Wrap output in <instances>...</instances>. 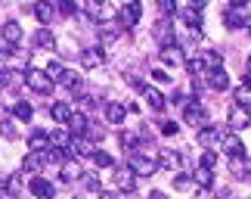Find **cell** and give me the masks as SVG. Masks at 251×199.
I'll return each instance as SVG.
<instances>
[{
    "mask_svg": "<svg viewBox=\"0 0 251 199\" xmlns=\"http://www.w3.org/2000/svg\"><path fill=\"white\" fill-rule=\"evenodd\" d=\"M34 47H37V50H53V47H56V37H53L50 28H37V31H34Z\"/></svg>",
    "mask_w": 251,
    "mask_h": 199,
    "instance_id": "obj_16",
    "label": "cell"
},
{
    "mask_svg": "<svg viewBox=\"0 0 251 199\" xmlns=\"http://www.w3.org/2000/svg\"><path fill=\"white\" fill-rule=\"evenodd\" d=\"M87 128H90V121H87L84 112H72V118H69V134H72V137H84Z\"/></svg>",
    "mask_w": 251,
    "mask_h": 199,
    "instance_id": "obj_12",
    "label": "cell"
},
{
    "mask_svg": "<svg viewBox=\"0 0 251 199\" xmlns=\"http://www.w3.org/2000/svg\"><path fill=\"white\" fill-rule=\"evenodd\" d=\"M183 62H186V72H189V75H208V69H205V59H201V53H199V56L192 53V56H186Z\"/></svg>",
    "mask_w": 251,
    "mask_h": 199,
    "instance_id": "obj_27",
    "label": "cell"
},
{
    "mask_svg": "<svg viewBox=\"0 0 251 199\" xmlns=\"http://www.w3.org/2000/svg\"><path fill=\"white\" fill-rule=\"evenodd\" d=\"M59 81H62L69 90H81V75H75V72H62Z\"/></svg>",
    "mask_w": 251,
    "mask_h": 199,
    "instance_id": "obj_34",
    "label": "cell"
},
{
    "mask_svg": "<svg viewBox=\"0 0 251 199\" xmlns=\"http://www.w3.org/2000/svg\"><path fill=\"white\" fill-rule=\"evenodd\" d=\"M251 81V53H248V75H245V84Z\"/></svg>",
    "mask_w": 251,
    "mask_h": 199,
    "instance_id": "obj_51",
    "label": "cell"
},
{
    "mask_svg": "<svg viewBox=\"0 0 251 199\" xmlns=\"http://www.w3.org/2000/svg\"><path fill=\"white\" fill-rule=\"evenodd\" d=\"M105 115H109V121H112V125H121V121H124V106H121V103H109Z\"/></svg>",
    "mask_w": 251,
    "mask_h": 199,
    "instance_id": "obj_32",
    "label": "cell"
},
{
    "mask_svg": "<svg viewBox=\"0 0 251 199\" xmlns=\"http://www.w3.org/2000/svg\"><path fill=\"white\" fill-rule=\"evenodd\" d=\"M3 41L9 44V50H13V47L22 41V25H19V22H6L3 25Z\"/></svg>",
    "mask_w": 251,
    "mask_h": 199,
    "instance_id": "obj_18",
    "label": "cell"
},
{
    "mask_svg": "<svg viewBox=\"0 0 251 199\" xmlns=\"http://www.w3.org/2000/svg\"><path fill=\"white\" fill-rule=\"evenodd\" d=\"M149 199H168V196L161 193V190H152V193H149Z\"/></svg>",
    "mask_w": 251,
    "mask_h": 199,
    "instance_id": "obj_50",
    "label": "cell"
},
{
    "mask_svg": "<svg viewBox=\"0 0 251 199\" xmlns=\"http://www.w3.org/2000/svg\"><path fill=\"white\" fill-rule=\"evenodd\" d=\"M84 9H87V13H90V16H100V13H102V3H87Z\"/></svg>",
    "mask_w": 251,
    "mask_h": 199,
    "instance_id": "obj_48",
    "label": "cell"
},
{
    "mask_svg": "<svg viewBox=\"0 0 251 199\" xmlns=\"http://www.w3.org/2000/svg\"><path fill=\"white\" fill-rule=\"evenodd\" d=\"M59 13L62 16H75V13H78V6H75L72 0H62V3H59Z\"/></svg>",
    "mask_w": 251,
    "mask_h": 199,
    "instance_id": "obj_41",
    "label": "cell"
},
{
    "mask_svg": "<svg viewBox=\"0 0 251 199\" xmlns=\"http://www.w3.org/2000/svg\"><path fill=\"white\" fill-rule=\"evenodd\" d=\"M196 199H217V196L211 193V190H199V196H196Z\"/></svg>",
    "mask_w": 251,
    "mask_h": 199,
    "instance_id": "obj_49",
    "label": "cell"
},
{
    "mask_svg": "<svg viewBox=\"0 0 251 199\" xmlns=\"http://www.w3.org/2000/svg\"><path fill=\"white\" fill-rule=\"evenodd\" d=\"M201 9H205V0H192V6L180 13V19H183V22H186V25L192 28V31H196V28L201 25Z\"/></svg>",
    "mask_w": 251,
    "mask_h": 199,
    "instance_id": "obj_6",
    "label": "cell"
},
{
    "mask_svg": "<svg viewBox=\"0 0 251 199\" xmlns=\"http://www.w3.org/2000/svg\"><path fill=\"white\" fill-rule=\"evenodd\" d=\"M127 168H130L133 174H152V171L158 168V162H155L152 156H146V149H143V146H137V149L130 153V165H127Z\"/></svg>",
    "mask_w": 251,
    "mask_h": 199,
    "instance_id": "obj_1",
    "label": "cell"
},
{
    "mask_svg": "<svg viewBox=\"0 0 251 199\" xmlns=\"http://www.w3.org/2000/svg\"><path fill=\"white\" fill-rule=\"evenodd\" d=\"M152 34H155V41L161 47H174V44H177V37H174V25L168 22V19H161V22L152 28Z\"/></svg>",
    "mask_w": 251,
    "mask_h": 199,
    "instance_id": "obj_5",
    "label": "cell"
},
{
    "mask_svg": "<svg viewBox=\"0 0 251 199\" xmlns=\"http://www.w3.org/2000/svg\"><path fill=\"white\" fill-rule=\"evenodd\" d=\"M0 131H3V137L16 140V128H13V121H9L6 115H0Z\"/></svg>",
    "mask_w": 251,
    "mask_h": 199,
    "instance_id": "obj_35",
    "label": "cell"
},
{
    "mask_svg": "<svg viewBox=\"0 0 251 199\" xmlns=\"http://www.w3.org/2000/svg\"><path fill=\"white\" fill-rule=\"evenodd\" d=\"M115 184H118V190L133 193V190H137V174H133L130 168H118V174H115Z\"/></svg>",
    "mask_w": 251,
    "mask_h": 199,
    "instance_id": "obj_11",
    "label": "cell"
},
{
    "mask_svg": "<svg viewBox=\"0 0 251 199\" xmlns=\"http://www.w3.org/2000/svg\"><path fill=\"white\" fill-rule=\"evenodd\" d=\"M93 162L100 165V168H109L112 165V156L109 153H93Z\"/></svg>",
    "mask_w": 251,
    "mask_h": 199,
    "instance_id": "obj_39",
    "label": "cell"
},
{
    "mask_svg": "<svg viewBox=\"0 0 251 199\" xmlns=\"http://www.w3.org/2000/svg\"><path fill=\"white\" fill-rule=\"evenodd\" d=\"M25 84H28L34 93H50V90H53V81L47 78L44 69H28V72H25Z\"/></svg>",
    "mask_w": 251,
    "mask_h": 199,
    "instance_id": "obj_4",
    "label": "cell"
},
{
    "mask_svg": "<svg viewBox=\"0 0 251 199\" xmlns=\"http://www.w3.org/2000/svg\"><path fill=\"white\" fill-rule=\"evenodd\" d=\"M186 125H196V128H205L208 125V115H205V109H201L199 100L186 106Z\"/></svg>",
    "mask_w": 251,
    "mask_h": 199,
    "instance_id": "obj_9",
    "label": "cell"
},
{
    "mask_svg": "<svg viewBox=\"0 0 251 199\" xmlns=\"http://www.w3.org/2000/svg\"><path fill=\"white\" fill-rule=\"evenodd\" d=\"M102 134H105L102 128H87V137H90V140H102Z\"/></svg>",
    "mask_w": 251,
    "mask_h": 199,
    "instance_id": "obj_47",
    "label": "cell"
},
{
    "mask_svg": "<svg viewBox=\"0 0 251 199\" xmlns=\"http://www.w3.org/2000/svg\"><path fill=\"white\" fill-rule=\"evenodd\" d=\"M174 187H177V190H189V187H192V177H186V174L174 177Z\"/></svg>",
    "mask_w": 251,
    "mask_h": 199,
    "instance_id": "obj_40",
    "label": "cell"
},
{
    "mask_svg": "<svg viewBox=\"0 0 251 199\" xmlns=\"http://www.w3.org/2000/svg\"><path fill=\"white\" fill-rule=\"evenodd\" d=\"M102 62H105V53L96 50V47H90V50L81 53V65H84V69H96V65H102Z\"/></svg>",
    "mask_w": 251,
    "mask_h": 199,
    "instance_id": "obj_15",
    "label": "cell"
},
{
    "mask_svg": "<svg viewBox=\"0 0 251 199\" xmlns=\"http://www.w3.org/2000/svg\"><path fill=\"white\" fill-rule=\"evenodd\" d=\"M152 78H155V81H161V84H171V75H168L165 69H155V72H152Z\"/></svg>",
    "mask_w": 251,
    "mask_h": 199,
    "instance_id": "obj_45",
    "label": "cell"
},
{
    "mask_svg": "<svg viewBox=\"0 0 251 199\" xmlns=\"http://www.w3.org/2000/svg\"><path fill=\"white\" fill-rule=\"evenodd\" d=\"M50 146L65 153V149L72 146V134H69V131H53V134H50Z\"/></svg>",
    "mask_w": 251,
    "mask_h": 199,
    "instance_id": "obj_26",
    "label": "cell"
},
{
    "mask_svg": "<svg viewBox=\"0 0 251 199\" xmlns=\"http://www.w3.org/2000/svg\"><path fill=\"white\" fill-rule=\"evenodd\" d=\"M248 171H251V162L245 156L229 159V174H233V177H248Z\"/></svg>",
    "mask_w": 251,
    "mask_h": 199,
    "instance_id": "obj_21",
    "label": "cell"
},
{
    "mask_svg": "<svg viewBox=\"0 0 251 199\" xmlns=\"http://www.w3.org/2000/svg\"><path fill=\"white\" fill-rule=\"evenodd\" d=\"M214 162H217V153H214V149H205V153H201V168H208V171H211Z\"/></svg>",
    "mask_w": 251,
    "mask_h": 199,
    "instance_id": "obj_37",
    "label": "cell"
},
{
    "mask_svg": "<svg viewBox=\"0 0 251 199\" xmlns=\"http://www.w3.org/2000/svg\"><path fill=\"white\" fill-rule=\"evenodd\" d=\"M211 181H214V177H211V171H208V168H196V171H192V184H201V187L208 190V187H211Z\"/></svg>",
    "mask_w": 251,
    "mask_h": 199,
    "instance_id": "obj_33",
    "label": "cell"
},
{
    "mask_svg": "<svg viewBox=\"0 0 251 199\" xmlns=\"http://www.w3.org/2000/svg\"><path fill=\"white\" fill-rule=\"evenodd\" d=\"M224 22H226V28H245V25H248L245 0H236L233 6H226V9H224Z\"/></svg>",
    "mask_w": 251,
    "mask_h": 199,
    "instance_id": "obj_3",
    "label": "cell"
},
{
    "mask_svg": "<svg viewBox=\"0 0 251 199\" xmlns=\"http://www.w3.org/2000/svg\"><path fill=\"white\" fill-rule=\"evenodd\" d=\"M248 31H251V25H248Z\"/></svg>",
    "mask_w": 251,
    "mask_h": 199,
    "instance_id": "obj_53",
    "label": "cell"
},
{
    "mask_svg": "<svg viewBox=\"0 0 251 199\" xmlns=\"http://www.w3.org/2000/svg\"><path fill=\"white\" fill-rule=\"evenodd\" d=\"M13 115H16L19 121H28V118H31V115H34V109H31V103H25V100H19V103H16V106H13Z\"/></svg>",
    "mask_w": 251,
    "mask_h": 199,
    "instance_id": "obj_30",
    "label": "cell"
},
{
    "mask_svg": "<svg viewBox=\"0 0 251 199\" xmlns=\"http://www.w3.org/2000/svg\"><path fill=\"white\" fill-rule=\"evenodd\" d=\"M53 13H56V9L50 3H34V16L41 19V25H50L53 22Z\"/></svg>",
    "mask_w": 251,
    "mask_h": 199,
    "instance_id": "obj_28",
    "label": "cell"
},
{
    "mask_svg": "<svg viewBox=\"0 0 251 199\" xmlns=\"http://www.w3.org/2000/svg\"><path fill=\"white\" fill-rule=\"evenodd\" d=\"M87 190H93V193L102 190V184H100V177H96V174H87Z\"/></svg>",
    "mask_w": 251,
    "mask_h": 199,
    "instance_id": "obj_42",
    "label": "cell"
},
{
    "mask_svg": "<svg viewBox=\"0 0 251 199\" xmlns=\"http://www.w3.org/2000/svg\"><path fill=\"white\" fill-rule=\"evenodd\" d=\"M236 106L251 109V84H242V87H236Z\"/></svg>",
    "mask_w": 251,
    "mask_h": 199,
    "instance_id": "obj_29",
    "label": "cell"
},
{
    "mask_svg": "<svg viewBox=\"0 0 251 199\" xmlns=\"http://www.w3.org/2000/svg\"><path fill=\"white\" fill-rule=\"evenodd\" d=\"M84 171H81V165L78 162H65L62 165V181H78Z\"/></svg>",
    "mask_w": 251,
    "mask_h": 199,
    "instance_id": "obj_31",
    "label": "cell"
},
{
    "mask_svg": "<svg viewBox=\"0 0 251 199\" xmlns=\"http://www.w3.org/2000/svg\"><path fill=\"white\" fill-rule=\"evenodd\" d=\"M9 81H13V72H9V69H0V87H6Z\"/></svg>",
    "mask_w": 251,
    "mask_h": 199,
    "instance_id": "obj_46",
    "label": "cell"
},
{
    "mask_svg": "<svg viewBox=\"0 0 251 199\" xmlns=\"http://www.w3.org/2000/svg\"><path fill=\"white\" fill-rule=\"evenodd\" d=\"M28 149H31V153H47V149H50V134H47V131H34V134L28 137Z\"/></svg>",
    "mask_w": 251,
    "mask_h": 199,
    "instance_id": "obj_14",
    "label": "cell"
},
{
    "mask_svg": "<svg viewBox=\"0 0 251 199\" xmlns=\"http://www.w3.org/2000/svg\"><path fill=\"white\" fill-rule=\"evenodd\" d=\"M47 165V153H28L25 156V162H22V168H25V171H41V168Z\"/></svg>",
    "mask_w": 251,
    "mask_h": 199,
    "instance_id": "obj_23",
    "label": "cell"
},
{
    "mask_svg": "<svg viewBox=\"0 0 251 199\" xmlns=\"http://www.w3.org/2000/svg\"><path fill=\"white\" fill-rule=\"evenodd\" d=\"M118 34H121L118 22H100V41H102L105 47H109V44H112V41H115Z\"/></svg>",
    "mask_w": 251,
    "mask_h": 199,
    "instance_id": "obj_22",
    "label": "cell"
},
{
    "mask_svg": "<svg viewBox=\"0 0 251 199\" xmlns=\"http://www.w3.org/2000/svg\"><path fill=\"white\" fill-rule=\"evenodd\" d=\"M121 146H130V149H137V146H140V143H137V134L124 131V134H121Z\"/></svg>",
    "mask_w": 251,
    "mask_h": 199,
    "instance_id": "obj_38",
    "label": "cell"
},
{
    "mask_svg": "<svg viewBox=\"0 0 251 199\" xmlns=\"http://www.w3.org/2000/svg\"><path fill=\"white\" fill-rule=\"evenodd\" d=\"M158 165L174 174V171H180L183 159H180V153H174V149H161V153H158Z\"/></svg>",
    "mask_w": 251,
    "mask_h": 199,
    "instance_id": "obj_10",
    "label": "cell"
},
{
    "mask_svg": "<svg viewBox=\"0 0 251 199\" xmlns=\"http://www.w3.org/2000/svg\"><path fill=\"white\" fill-rule=\"evenodd\" d=\"M6 190L9 193H19V190H22V174H9L6 177Z\"/></svg>",
    "mask_w": 251,
    "mask_h": 199,
    "instance_id": "obj_36",
    "label": "cell"
},
{
    "mask_svg": "<svg viewBox=\"0 0 251 199\" xmlns=\"http://www.w3.org/2000/svg\"><path fill=\"white\" fill-rule=\"evenodd\" d=\"M140 16H143V6L140 3H124L118 9V28H121V31H130V28L140 22Z\"/></svg>",
    "mask_w": 251,
    "mask_h": 199,
    "instance_id": "obj_2",
    "label": "cell"
},
{
    "mask_svg": "<svg viewBox=\"0 0 251 199\" xmlns=\"http://www.w3.org/2000/svg\"><path fill=\"white\" fill-rule=\"evenodd\" d=\"M161 62H165V65H180L183 62V50L177 44H174V47H161Z\"/></svg>",
    "mask_w": 251,
    "mask_h": 199,
    "instance_id": "obj_25",
    "label": "cell"
},
{
    "mask_svg": "<svg viewBox=\"0 0 251 199\" xmlns=\"http://www.w3.org/2000/svg\"><path fill=\"white\" fill-rule=\"evenodd\" d=\"M158 9H161L165 16H177V6H174L171 0H161V3H158Z\"/></svg>",
    "mask_w": 251,
    "mask_h": 199,
    "instance_id": "obj_44",
    "label": "cell"
},
{
    "mask_svg": "<svg viewBox=\"0 0 251 199\" xmlns=\"http://www.w3.org/2000/svg\"><path fill=\"white\" fill-rule=\"evenodd\" d=\"M0 53H6V50H3V44H0Z\"/></svg>",
    "mask_w": 251,
    "mask_h": 199,
    "instance_id": "obj_52",
    "label": "cell"
},
{
    "mask_svg": "<svg viewBox=\"0 0 251 199\" xmlns=\"http://www.w3.org/2000/svg\"><path fill=\"white\" fill-rule=\"evenodd\" d=\"M28 190H31L37 199H53V193H56V187L47 181V177H31L28 181Z\"/></svg>",
    "mask_w": 251,
    "mask_h": 199,
    "instance_id": "obj_7",
    "label": "cell"
},
{
    "mask_svg": "<svg viewBox=\"0 0 251 199\" xmlns=\"http://www.w3.org/2000/svg\"><path fill=\"white\" fill-rule=\"evenodd\" d=\"M220 146H224V153L229 156V159H236V156H242V140H239L236 134H224V137H220Z\"/></svg>",
    "mask_w": 251,
    "mask_h": 199,
    "instance_id": "obj_13",
    "label": "cell"
},
{
    "mask_svg": "<svg viewBox=\"0 0 251 199\" xmlns=\"http://www.w3.org/2000/svg\"><path fill=\"white\" fill-rule=\"evenodd\" d=\"M224 137V128H211V125H205V128H199V143L201 146H211L214 140H220Z\"/></svg>",
    "mask_w": 251,
    "mask_h": 199,
    "instance_id": "obj_19",
    "label": "cell"
},
{
    "mask_svg": "<svg viewBox=\"0 0 251 199\" xmlns=\"http://www.w3.org/2000/svg\"><path fill=\"white\" fill-rule=\"evenodd\" d=\"M229 125H233L236 131H245V128H251V109L233 106V109H229Z\"/></svg>",
    "mask_w": 251,
    "mask_h": 199,
    "instance_id": "obj_8",
    "label": "cell"
},
{
    "mask_svg": "<svg viewBox=\"0 0 251 199\" xmlns=\"http://www.w3.org/2000/svg\"><path fill=\"white\" fill-rule=\"evenodd\" d=\"M208 87H211V90H226V87H229V75H226L224 69L208 72Z\"/></svg>",
    "mask_w": 251,
    "mask_h": 199,
    "instance_id": "obj_20",
    "label": "cell"
},
{
    "mask_svg": "<svg viewBox=\"0 0 251 199\" xmlns=\"http://www.w3.org/2000/svg\"><path fill=\"white\" fill-rule=\"evenodd\" d=\"M177 131H180V125H174V121H161V134H165V137L177 134Z\"/></svg>",
    "mask_w": 251,
    "mask_h": 199,
    "instance_id": "obj_43",
    "label": "cell"
},
{
    "mask_svg": "<svg viewBox=\"0 0 251 199\" xmlns=\"http://www.w3.org/2000/svg\"><path fill=\"white\" fill-rule=\"evenodd\" d=\"M72 106H69V103H53V106H50V115L56 118V121H59V125H69V118H72Z\"/></svg>",
    "mask_w": 251,
    "mask_h": 199,
    "instance_id": "obj_24",
    "label": "cell"
},
{
    "mask_svg": "<svg viewBox=\"0 0 251 199\" xmlns=\"http://www.w3.org/2000/svg\"><path fill=\"white\" fill-rule=\"evenodd\" d=\"M143 100H146V103H149V106L155 109V112H161V109H165V103H168V100L161 97V93H158L155 87H149V84H143Z\"/></svg>",
    "mask_w": 251,
    "mask_h": 199,
    "instance_id": "obj_17",
    "label": "cell"
}]
</instances>
